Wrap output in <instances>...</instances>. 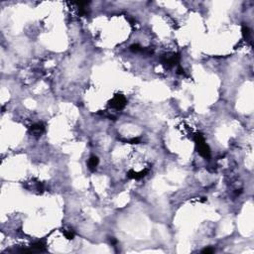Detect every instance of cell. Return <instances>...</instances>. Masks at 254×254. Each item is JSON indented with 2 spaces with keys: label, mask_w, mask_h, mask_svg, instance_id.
Here are the masks:
<instances>
[{
  "label": "cell",
  "mask_w": 254,
  "mask_h": 254,
  "mask_svg": "<svg viewBox=\"0 0 254 254\" xmlns=\"http://www.w3.org/2000/svg\"><path fill=\"white\" fill-rule=\"evenodd\" d=\"M195 139H196V143L197 146V152L200 153L202 157L208 159L210 156V149L208 145L206 143V141H204L203 136L202 134H197Z\"/></svg>",
  "instance_id": "obj_1"
},
{
  "label": "cell",
  "mask_w": 254,
  "mask_h": 254,
  "mask_svg": "<svg viewBox=\"0 0 254 254\" xmlns=\"http://www.w3.org/2000/svg\"><path fill=\"white\" fill-rule=\"evenodd\" d=\"M125 104H126V98L121 95H115L112 98V100L110 101V106L115 109H121L125 106Z\"/></svg>",
  "instance_id": "obj_2"
},
{
  "label": "cell",
  "mask_w": 254,
  "mask_h": 254,
  "mask_svg": "<svg viewBox=\"0 0 254 254\" xmlns=\"http://www.w3.org/2000/svg\"><path fill=\"white\" fill-rule=\"evenodd\" d=\"M180 61V56L179 54H172V55H166L162 58L163 64L166 65L167 67H173L179 63Z\"/></svg>",
  "instance_id": "obj_3"
},
{
  "label": "cell",
  "mask_w": 254,
  "mask_h": 254,
  "mask_svg": "<svg viewBox=\"0 0 254 254\" xmlns=\"http://www.w3.org/2000/svg\"><path fill=\"white\" fill-rule=\"evenodd\" d=\"M98 163H100V160H98V158L96 156H91L88 161V167H89V171H91V172L95 171Z\"/></svg>",
  "instance_id": "obj_4"
},
{
  "label": "cell",
  "mask_w": 254,
  "mask_h": 254,
  "mask_svg": "<svg viewBox=\"0 0 254 254\" xmlns=\"http://www.w3.org/2000/svg\"><path fill=\"white\" fill-rule=\"evenodd\" d=\"M148 173V170H144L140 173H137V172H134V171H129L128 172V177L131 178V179H136V180H139L141 178H143L146 176V174Z\"/></svg>",
  "instance_id": "obj_5"
},
{
  "label": "cell",
  "mask_w": 254,
  "mask_h": 254,
  "mask_svg": "<svg viewBox=\"0 0 254 254\" xmlns=\"http://www.w3.org/2000/svg\"><path fill=\"white\" fill-rule=\"evenodd\" d=\"M31 131H32L35 135H40L43 131H44V126L41 123H37L31 126Z\"/></svg>",
  "instance_id": "obj_6"
},
{
  "label": "cell",
  "mask_w": 254,
  "mask_h": 254,
  "mask_svg": "<svg viewBox=\"0 0 254 254\" xmlns=\"http://www.w3.org/2000/svg\"><path fill=\"white\" fill-rule=\"evenodd\" d=\"M63 233H64L65 236L70 240L73 239V237H75V233H73V231H72V230H63Z\"/></svg>",
  "instance_id": "obj_7"
},
{
  "label": "cell",
  "mask_w": 254,
  "mask_h": 254,
  "mask_svg": "<svg viewBox=\"0 0 254 254\" xmlns=\"http://www.w3.org/2000/svg\"><path fill=\"white\" fill-rule=\"evenodd\" d=\"M130 50L135 52V53H137V52H143L144 51V49L142 48L141 46L137 45V44H135V45H132V46H130Z\"/></svg>",
  "instance_id": "obj_8"
},
{
  "label": "cell",
  "mask_w": 254,
  "mask_h": 254,
  "mask_svg": "<svg viewBox=\"0 0 254 254\" xmlns=\"http://www.w3.org/2000/svg\"><path fill=\"white\" fill-rule=\"evenodd\" d=\"M242 34H243V37L246 39H248L249 36H250V30H249L248 27L245 26V25L242 26Z\"/></svg>",
  "instance_id": "obj_9"
},
{
  "label": "cell",
  "mask_w": 254,
  "mask_h": 254,
  "mask_svg": "<svg viewBox=\"0 0 254 254\" xmlns=\"http://www.w3.org/2000/svg\"><path fill=\"white\" fill-rule=\"evenodd\" d=\"M202 252L203 253H213L214 252V249L212 248V247H208V248H204Z\"/></svg>",
  "instance_id": "obj_10"
}]
</instances>
